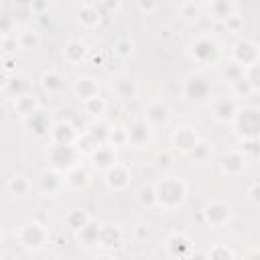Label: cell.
I'll list each match as a JSON object with an SVG mask.
<instances>
[{
    "label": "cell",
    "instance_id": "obj_22",
    "mask_svg": "<svg viewBox=\"0 0 260 260\" xmlns=\"http://www.w3.org/2000/svg\"><path fill=\"white\" fill-rule=\"evenodd\" d=\"M63 181H65V189H73V191H81L91 183V175L87 171V167L83 162L71 167L69 171L63 173Z\"/></svg>",
    "mask_w": 260,
    "mask_h": 260
},
{
    "label": "cell",
    "instance_id": "obj_35",
    "mask_svg": "<svg viewBox=\"0 0 260 260\" xmlns=\"http://www.w3.org/2000/svg\"><path fill=\"white\" fill-rule=\"evenodd\" d=\"M136 201L144 209H156V195H154V185L144 183L136 189Z\"/></svg>",
    "mask_w": 260,
    "mask_h": 260
},
{
    "label": "cell",
    "instance_id": "obj_24",
    "mask_svg": "<svg viewBox=\"0 0 260 260\" xmlns=\"http://www.w3.org/2000/svg\"><path fill=\"white\" fill-rule=\"evenodd\" d=\"M201 6L209 14V18H213L217 22H223L225 18H230L232 14L238 12V4L232 0H211V2H205Z\"/></svg>",
    "mask_w": 260,
    "mask_h": 260
},
{
    "label": "cell",
    "instance_id": "obj_16",
    "mask_svg": "<svg viewBox=\"0 0 260 260\" xmlns=\"http://www.w3.org/2000/svg\"><path fill=\"white\" fill-rule=\"evenodd\" d=\"M79 130L71 124V122H55L51 124V130H49V140L51 144H61V146H73L75 140L79 138Z\"/></svg>",
    "mask_w": 260,
    "mask_h": 260
},
{
    "label": "cell",
    "instance_id": "obj_53",
    "mask_svg": "<svg viewBox=\"0 0 260 260\" xmlns=\"http://www.w3.org/2000/svg\"><path fill=\"white\" fill-rule=\"evenodd\" d=\"M242 260H260V250H258V246H250V248L244 252Z\"/></svg>",
    "mask_w": 260,
    "mask_h": 260
},
{
    "label": "cell",
    "instance_id": "obj_49",
    "mask_svg": "<svg viewBox=\"0 0 260 260\" xmlns=\"http://www.w3.org/2000/svg\"><path fill=\"white\" fill-rule=\"evenodd\" d=\"M232 89H234V95H250V93H254V89L248 85V81L244 79V75L236 81V83H232Z\"/></svg>",
    "mask_w": 260,
    "mask_h": 260
},
{
    "label": "cell",
    "instance_id": "obj_7",
    "mask_svg": "<svg viewBox=\"0 0 260 260\" xmlns=\"http://www.w3.org/2000/svg\"><path fill=\"white\" fill-rule=\"evenodd\" d=\"M142 120L156 132V130H165L171 126V120H173V110L169 108V104L165 100H150L144 108V114H142Z\"/></svg>",
    "mask_w": 260,
    "mask_h": 260
},
{
    "label": "cell",
    "instance_id": "obj_51",
    "mask_svg": "<svg viewBox=\"0 0 260 260\" xmlns=\"http://www.w3.org/2000/svg\"><path fill=\"white\" fill-rule=\"evenodd\" d=\"M0 47L4 49L6 55H12L16 49H18V43H16V37H6V39H0Z\"/></svg>",
    "mask_w": 260,
    "mask_h": 260
},
{
    "label": "cell",
    "instance_id": "obj_56",
    "mask_svg": "<svg viewBox=\"0 0 260 260\" xmlns=\"http://www.w3.org/2000/svg\"><path fill=\"white\" fill-rule=\"evenodd\" d=\"M28 8H30V12L35 14V12H43V10H49V4H47V2H30V4H28Z\"/></svg>",
    "mask_w": 260,
    "mask_h": 260
},
{
    "label": "cell",
    "instance_id": "obj_48",
    "mask_svg": "<svg viewBox=\"0 0 260 260\" xmlns=\"http://www.w3.org/2000/svg\"><path fill=\"white\" fill-rule=\"evenodd\" d=\"M246 197H248V201H250L254 207L260 205V183H258V181H252V183L248 185V189H246Z\"/></svg>",
    "mask_w": 260,
    "mask_h": 260
},
{
    "label": "cell",
    "instance_id": "obj_2",
    "mask_svg": "<svg viewBox=\"0 0 260 260\" xmlns=\"http://www.w3.org/2000/svg\"><path fill=\"white\" fill-rule=\"evenodd\" d=\"M242 140H254L260 134V110L256 106H240L232 124Z\"/></svg>",
    "mask_w": 260,
    "mask_h": 260
},
{
    "label": "cell",
    "instance_id": "obj_20",
    "mask_svg": "<svg viewBox=\"0 0 260 260\" xmlns=\"http://www.w3.org/2000/svg\"><path fill=\"white\" fill-rule=\"evenodd\" d=\"M110 89H112L114 98L120 100V102H132V100H136V95H138V83H136L130 75H120V77H116V79L112 81Z\"/></svg>",
    "mask_w": 260,
    "mask_h": 260
},
{
    "label": "cell",
    "instance_id": "obj_14",
    "mask_svg": "<svg viewBox=\"0 0 260 260\" xmlns=\"http://www.w3.org/2000/svg\"><path fill=\"white\" fill-rule=\"evenodd\" d=\"M248 167V158L242 154L240 148H230L219 156V169L228 177H242Z\"/></svg>",
    "mask_w": 260,
    "mask_h": 260
},
{
    "label": "cell",
    "instance_id": "obj_1",
    "mask_svg": "<svg viewBox=\"0 0 260 260\" xmlns=\"http://www.w3.org/2000/svg\"><path fill=\"white\" fill-rule=\"evenodd\" d=\"M154 185V195H156V209L162 211H175L179 207H183V203L187 201V183L183 181V177L179 175H167L158 181L152 183Z\"/></svg>",
    "mask_w": 260,
    "mask_h": 260
},
{
    "label": "cell",
    "instance_id": "obj_10",
    "mask_svg": "<svg viewBox=\"0 0 260 260\" xmlns=\"http://www.w3.org/2000/svg\"><path fill=\"white\" fill-rule=\"evenodd\" d=\"M199 134H197V130L193 128V126H177L173 132H171V136H169V144H171V150L173 152H179V154H189L193 148H195V144L199 142Z\"/></svg>",
    "mask_w": 260,
    "mask_h": 260
},
{
    "label": "cell",
    "instance_id": "obj_54",
    "mask_svg": "<svg viewBox=\"0 0 260 260\" xmlns=\"http://www.w3.org/2000/svg\"><path fill=\"white\" fill-rule=\"evenodd\" d=\"M134 234H136V238H138V240H146V238L150 236V230H148V225L138 223V225L134 228Z\"/></svg>",
    "mask_w": 260,
    "mask_h": 260
},
{
    "label": "cell",
    "instance_id": "obj_46",
    "mask_svg": "<svg viewBox=\"0 0 260 260\" xmlns=\"http://www.w3.org/2000/svg\"><path fill=\"white\" fill-rule=\"evenodd\" d=\"M242 154L248 158V162L252 160V158H256L258 156V138H254V140H242Z\"/></svg>",
    "mask_w": 260,
    "mask_h": 260
},
{
    "label": "cell",
    "instance_id": "obj_17",
    "mask_svg": "<svg viewBox=\"0 0 260 260\" xmlns=\"http://www.w3.org/2000/svg\"><path fill=\"white\" fill-rule=\"evenodd\" d=\"M39 191L45 197H57L63 189H65V181H63V173L55 171V169H45L39 175V183H37Z\"/></svg>",
    "mask_w": 260,
    "mask_h": 260
},
{
    "label": "cell",
    "instance_id": "obj_3",
    "mask_svg": "<svg viewBox=\"0 0 260 260\" xmlns=\"http://www.w3.org/2000/svg\"><path fill=\"white\" fill-rule=\"evenodd\" d=\"M20 248H24L26 252H39L47 246L49 242V230L37 221V219H30V221H24L16 232H14Z\"/></svg>",
    "mask_w": 260,
    "mask_h": 260
},
{
    "label": "cell",
    "instance_id": "obj_13",
    "mask_svg": "<svg viewBox=\"0 0 260 260\" xmlns=\"http://www.w3.org/2000/svg\"><path fill=\"white\" fill-rule=\"evenodd\" d=\"M126 128H128V146H132V148L142 150V148H146V146L152 142V138H154V130H152L142 118L132 120Z\"/></svg>",
    "mask_w": 260,
    "mask_h": 260
},
{
    "label": "cell",
    "instance_id": "obj_40",
    "mask_svg": "<svg viewBox=\"0 0 260 260\" xmlns=\"http://www.w3.org/2000/svg\"><path fill=\"white\" fill-rule=\"evenodd\" d=\"M112 51H114V55H116L118 59H130L132 53H134V43H132V39H128V37H120V39H116V43L112 45Z\"/></svg>",
    "mask_w": 260,
    "mask_h": 260
},
{
    "label": "cell",
    "instance_id": "obj_11",
    "mask_svg": "<svg viewBox=\"0 0 260 260\" xmlns=\"http://www.w3.org/2000/svg\"><path fill=\"white\" fill-rule=\"evenodd\" d=\"M165 252L173 260H187L195 252L193 240L183 232H171L165 240Z\"/></svg>",
    "mask_w": 260,
    "mask_h": 260
},
{
    "label": "cell",
    "instance_id": "obj_34",
    "mask_svg": "<svg viewBox=\"0 0 260 260\" xmlns=\"http://www.w3.org/2000/svg\"><path fill=\"white\" fill-rule=\"evenodd\" d=\"M187 156H189L193 162H197V165H205V162H209L211 156H213V144L207 142L205 138H199V142L195 144V148H193Z\"/></svg>",
    "mask_w": 260,
    "mask_h": 260
},
{
    "label": "cell",
    "instance_id": "obj_37",
    "mask_svg": "<svg viewBox=\"0 0 260 260\" xmlns=\"http://www.w3.org/2000/svg\"><path fill=\"white\" fill-rule=\"evenodd\" d=\"M28 89H30V83H28V79H26L24 75H18V73L10 77V83H8V87H6V91H8L12 98H18V95L30 93Z\"/></svg>",
    "mask_w": 260,
    "mask_h": 260
},
{
    "label": "cell",
    "instance_id": "obj_18",
    "mask_svg": "<svg viewBox=\"0 0 260 260\" xmlns=\"http://www.w3.org/2000/svg\"><path fill=\"white\" fill-rule=\"evenodd\" d=\"M124 244V232L118 223H102L100 225V236H98V248L104 252L118 250Z\"/></svg>",
    "mask_w": 260,
    "mask_h": 260
},
{
    "label": "cell",
    "instance_id": "obj_60",
    "mask_svg": "<svg viewBox=\"0 0 260 260\" xmlns=\"http://www.w3.org/2000/svg\"><path fill=\"white\" fill-rule=\"evenodd\" d=\"M0 244H2V232H0Z\"/></svg>",
    "mask_w": 260,
    "mask_h": 260
},
{
    "label": "cell",
    "instance_id": "obj_23",
    "mask_svg": "<svg viewBox=\"0 0 260 260\" xmlns=\"http://www.w3.org/2000/svg\"><path fill=\"white\" fill-rule=\"evenodd\" d=\"M89 55V47L85 41L81 39H69L65 45H63V61L69 63V65H79L87 59Z\"/></svg>",
    "mask_w": 260,
    "mask_h": 260
},
{
    "label": "cell",
    "instance_id": "obj_6",
    "mask_svg": "<svg viewBox=\"0 0 260 260\" xmlns=\"http://www.w3.org/2000/svg\"><path fill=\"white\" fill-rule=\"evenodd\" d=\"M230 61L236 63L242 69H248V67L258 65L260 63L258 43L252 41V39H240V41H236L232 45V51H230Z\"/></svg>",
    "mask_w": 260,
    "mask_h": 260
},
{
    "label": "cell",
    "instance_id": "obj_15",
    "mask_svg": "<svg viewBox=\"0 0 260 260\" xmlns=\"http://www.w3.org/2000/svg\"><path fill=\"white\" fill-rule=\"evenodd\" d=\"M130 179H132L130 167H128V165H124V162H120V160L104 173L106 187H108L110 191H118V193H120V191H124V189H128Z\"/></svg>",
    "mask_w": 260,
    "mask_h": 260
},
{
    "label": "cell",
    "instance_id": "obj_39",
    "mask_svg": "<svg viewBox=\"0 0 260 260\" xmlns=\"http://www.w3.org/2000/svg\"><path fill=\"white\" fill-rule=\"evenodd\" d=\"M83 110H85V114H89V116L102 120V116H104L106 110H108V102H106L102 95H98V98H93V100L83 102Z\"/></svg>",
    "mask_w": 260,
    "mask_h": 260
},
{
    "label": "cell",
    "instance_id": "obj_50",
    "mask_svg": "<svg viewBox=\"0 0 260 260\" xmlns=\"http://www.w3.org/2000/svg\"><path fill=\"white\" fill-rule=\"evenodd\" d=\"M173 162V150H158L156 156H154V165L160 167V169H167L171 167Z\"/></svg>",
    "mask_w": 260,
    "mask_h": 260
},
{
    "label": "cell",
    "instance_id": "obj_25",
    "mask_svg": "<svg viewBox=\"0 0 260 260\" xmlns=\"http://www.w3.org/2000/svg\"><path fill=\"white\" fill-rule=\"evenodd\" d=\"M39 83H41V89H43L45 93H49V95H59V93H63V89H65V77H63V73L57 71V69H45V71L41 73Z\"/></svg>",
    "mask_w": 260,
    "mask_h": 260
},
{
    "label": "cell",
    "instance_id": "obj_55",
    "mask_svg": "<svg viewBox=\"0 0 260 260\" xmlns=\"http://www.w3.org/2000/svg\"><path fill=\"white\" fill-rule=\"evenodd\" d=\"M10 77H12V75L0 67V91H6V87H8V83H10Z\"/></svg>",
    "mask_w": 260,
    "mask_h": 260
},
{
    "label": "cell",
    "instance_id": "obj_47",
    "mask_svg": "<svg viewBox=\"0 0 260 260\" xmlns=\"http://www.w3.org/2000/svg\"><path fill=\"white\" fill-rule=\"evenodd\" d=\"M158 8H160V4L154 2V0H138V2H136V10H138L140 14H146V16L154 14Z\"/></svg>",
    "mask_w": 260,
    "mask_h": 260
},
{
    "label": "cell",
    "instance_id": "obj_41",
    "mask_svg": "<svg viewBox=\"0 0 260 260\" xmlns=\"http://www.w3.org/2000/svg\"><path fill=\"white\" fill-rule=\"evenodd\" d=\"M16 18L6 14V12H0V39H6V37H12L16 35Z\"/></svg>",
    "mask_w": 260,
    "mask_h": 260
},
{
    "label": "cell",
    "instance_id": "obj_61",
    "mask_svg": "<svg viewBox=\"0 0 260 260\" xmlns=\"http://www.w3.org/2000/svg\"><path fill=\"white\" fill-rule=\"evenodd\" d=\"M0 260H6V258H2V256H0Z\"/></svg>",
    "mask_w": 260,
    "mask_h": 260
},
{
    "label": "cell",
    "instance_id": "obj_44",
    "mask_svg": "<svg viewBox=\"0 0 260 260\" xmlns=\"http://www.w3.org/2000/svg\"><path fill=\"white\" fill-rule=\"evenodd\" d=\"M258 73H260V67L258 65H254V67H248V69H244V79L248 81V85L254 89V93L260 89V81H258Z\"/></svg>",
    "mask_w": 260,
    "mask_h": 260
},
{
    "label": "cell",
    "instance_id": "obj_19",
    "mask_svg": "<svg viewBox=\"0 0 260 260\" xmlns=\"http://www.w3.org/2000/svg\"><path fill=\"white\" fill-rule=\"evenodd\" d=\"M71 91H73V95H75L81 104L87 102V100H93V98L102 95V93H100L102 87H100L98 79L91 77V75H77L75 81L71 83Z\"/></svg>",
    "mask_w": 260,
    "mask_h": 260
},
{
    "label": "cell",
    "instance_id": "obj_31",
    "mask_svg": "<svg viewBox=\"0 0 260 260\" xmlns=\"http://www.w3.org/2000/svg\"><path fill=\"white\" fill-rule=\"evenodd\" d=\"M106 144H110L116 150L128 146V128H126V124H110Z\"/></svg>",
    "mask_w": 260,
    "mask_h": 260
},
{
    "label": "cell",
    "instance_id": "obj_38",
    "mask_svg": "<svg viewBox=\"0 0 260 260\" xmlns=\"http://www.w3.org/2000/svg\"><path fill=\"white\" fill-rule=\"evenodd\" d=\"M207 260H236L234 250L228 244H213L209 250H205Z\"/></svg>",
    "mask_w": 260,
    "mask_h": 260
},
{
    "label": "cell",
    "instance_id": "obj_45",
    "mask_svg": "<svg viewBox=\"0 0 260 260\" xmlns=\"http://www.w3.org/2000/svg\"><path fill=\"white\" fill-rule=\"evenodd\" d=\"M221 24H223V26H225L230 32H240V30L244 28V16L236 12V14H232L230 18H225Z\"/></svg>",
    "mask_w": 260,
    "mask_h": 260
},
{
    "label": "cell",
    "instance_id": "obj_32",
    "mask_svg": "<svg viewBox=\"0 0 260 260\" xmlns=\"http://www.w3.org/2000/svg\"><path fill=\"white\" fill-rule=\"evenodd\" d=\"M24 126L35 134V136H49V130H51V122L47 120L45 114H41V110L28 118H24Z\"/></svg>",
    "mask_w": 260,
    "mask_h": 260
},
{
    "label": "cell",
    "instance_id": "obj_33",
    "mask_svg": "<svg viewBox=\"0 0 260 260\" xmlns=\"http://www.w3.org/2000/svg\"><path fill=\"white\" fill-rule=\"evenodd\" d=\"M89 219H91V215H89L87 209L75 207V209H69V211H67V215H65V225H67L73 234H77Z\"/></svg>",
    "mask_w": 260,
    "mask_h": 260
},
{
    "label": "cell",
    "instance_id": "obj_8",
    "mask_svg": "<svg viewBox=\"0 0 260 260\" xmlns=\"http://www.w3.org/2000/svg\"><path fill=\"white\" fill-rule=\"evenodd\" d=\"M201 215H203V221L209 228L219 230V228H225L230 223V219H232V207L223 199H209L203 205Z\"/></svg>",
    "mask_w": 260,
    "mask_h": 260
},
{
    "label": "cell",
    "instance_id": "obj_29",
    "mask_svg": "<svg viewBox=\"0 0 260 260\" xmlns=\"http://www.w3.org/2000/svg\"><path fill=\"white\" fill-rule=\"evenodd\" d=\"M12 108H14V112L24 120V118H28V116L37 114V112L41 110V104H39V100H37L32 93H24V95L14 98Z\"/></svg>",
    "mask_w": 260,
    "mask_h": 260
},
{
    "label": "cell",
    "instance_id": "obj_57",
    "mask_svg": "<svg viewBox=\"0 0 260 260\" xmlns=\"http://www.w3.org/2000/svg\"><path fill=\"white\" fill-rule=\"evenodd\" d=\"M187 260H207V256H205V252H193Z\"/></svg>",
    "mask_w": 260,
    "mask_h": 260
},
{
    "label": "cell",
    "instance_id": "obj_4",
    "mask_svg": "<svg viewBox=\"0 0 260 260\" xmlns=\"http://www.w3.org/2000/svg\"><path fill=\"white\" fill-rule=\"evenodd\" d=\"M211 79L201 73V71H191L183 77V83H181V91H183V98L187 102H193V104H201V102H207L211 98Z\"/></svg>",
    "mask_w": 260,
    "mask_h": 260
},
{
    "label": "cell",
    "instance_id": "obj_59",
    "mask_svg": "<svg viewBox=\"0 0 260 260\" xmlns=\"http://www.w3.org/2000/svg\"><path fill=\"white\" fill-rule=\"evenodd\" d=\"M93 260H116L114 256H110V254H100V256H95Z\"/></svg>",
    "mask_w": 260,
    "mask_h": 260
},
{
    "label": "cell",
    "instance_id": "obj_36",
    "mask_svg": "<svg viewBox=\"0 0 260 260\" xmlns=\"http://www.w3.org/2000/svg\"><path fill=\"white\" fill-rule=\"evenodd\" d=\"M201 12H203V6H201V4H197V2H191V0L181 2V4H179V8H177V14H179L183 20H187V22L197 20V18L201 16Z\"/></svg>",
    "mask_w": 260,
    "mask_h": 260
},
{
    "label": "cell",
    "instance_id": "obj_27",
    "mask_svg": "<svg viewBox=\"0 0 260 260\" xmlns=\"http://www.w3.org/2000/svg\"><path fill=\"white\" fill-rule=\"evenodd\" d=\"M14 37H16L18 49H20V51H26V53L39 49V45H41V35H39V30L32 28V26H28V24L20 26Z\"/></svg>",
    "mask_w": 260,
    "mask_h": 260
},
{
    "label": "cell",
    "instance_id": "obj_9",
    "mask_svg": "<svg viewBox=\"0 0 260 260\" xmlns=\"http://www.w3.org/2000/svg\"><path fill=\"white\" fill-rule=\"evenodd\" d=\"M47 158L51 162V169L61 171V173H65L71 167H75V165L81 162V156L75 150V146H61V144H49Z\"/></svg>",
    "mask_w": 260,
    "mask_h": 260
},
{
    "label": "cell",
    "instance_id": "obj_5",
    "mask_svg": "<svg viewBox=\"0 0 260 260\" xmlns=\"http://www.w3.org/2000/svg\"><path fill=\"white\" fill-rule=\"evenodd\" d=\"M189 57L199 65H209L217 61L219 45L211 35H199L189 43Z\"/></svg>",
    "mask_w": 260,
    "mask_h": 260
},
{
    "label": "cell",
    "instance_id": "obj_21",
    "mask_svg": "<svg viewBox=\"0 0 260 260\" xmlns=\"http://www.w3.org/2000/svg\"><path fill=\"white\" fill-rule=\"evenodd\" d=\"M89 162H91V167L93 169H98V171H102V173H106L110 167H114L116 162H118V154H116V148H112L110 144H100L89 156Z\"/></svg>",
    "mask_w": 260,
    "mask_h": 260
},
{
    "label": "cell",
    "instance_id": "obj_58",
    "mask_svg": "<svg viewBox=\"0 0 260 260\" xmlns=\"http://www.w3.org/2000/svg\"><path fill=\"white\" fill-rule=\"evenodd\" d=\"M132 260H152V258H150L148 254H134Z\"/></svg>",
    "mask_w": 260,
    "mask_h": 260
},
{
    "label": "cell",
    "instance_id": "obj_30",
    "mask_svg": "<svg viewBox=\"0 0 260 260\" xmlns=\"http://www.w3.org/2000/svg\"><path fill=\"white\" fill-rule=\"evenodd\" d=\"M100 22H102V14H100V10L95 8V4H93V2H85V4L79 8V24H81V28L93 30V28L100 26Z\"/></svg>",
    "mask_w": 260,
    "mask_h": 260
},
{
    "label": "cell",
    "instance_id": "obj_42",
    "mask_svg": "<svg viewBox=\"0 0 260 260\" xmlns=\"http://www.w3.org/2000/svg\"><path fill=\"white\" fill-rule=\"evenodd\" d=\"M242 75H244V69H242V67H238V65H236V63H232V61H230L228 65H223V69H221V77H223L230 85H232V83H236Z\"/></svg>",
    "mask_w": 260,
    "mask_h": 260
},
{
    "label": "cell",
    "instance_id": "obj_52",
    "mask_svg": "<svg viewBox=\"0 0 260 260\" xmlns=\"http://www.w3.org/2000/svg\"><path fill=\"white\" fill-rule=\"evenodd\" d=\"M14 65H16V59H14L12 55H6V57H4V61L0 63V67H2L4 71H8L10 75H12V73H14V69H16Z\"/></svg>",
    "mask_w": 260,
    "mask_h": 260
},
{
    "label": "cell",
    "instance_id": "obj_12",
    "mask_svg": "<svg viewBox=\"0 0 260 260\" xmlns=\"http://www.w3.org/2000/svg\"><path fill=\"white\" fill-rule=\"evenodd\" d=\"M238 108H240V104L234 95H219L209 102V116L217 124H232Z\"/></svg>",
    "mask_w": 260,
    "mask_h": 260
},
{
    "label": "cell",
    "instance_id": "obj_26",
    "mask_svg": "<svg viewBox=\"0 0 260 260\" xmlns=\"http://www.w3.org/2000/svg\"><path fill=\"white\" fill-rule=\"evenodd\" d=\"M6 191H8L10 197L24 199V197H28L30 191H32V181H30L26 175L16 173V175H12V177L6 181Z\"/></svg>",
    "mask_w": 260,
    "mask_h": 260
},
{
    "label": "cell",
    "instance_id": "obj_43",
    "mask_svg": "<svg viewBox=\"0 0 260 260\" xmlns=\"http://www.w3.org/2000/svg\"><path fill=\"white\" fill-rule=\"evenodd\" d=\"M93 4H95V8L100 10L102 18H104V16H114V14L122 8V4H120L118 0H114V2H93Z\"/></svg>",
    "mask_w": 260,
    "mask_h": 260
},
{
    "label": "cell",
    "instance_id": "obj_28",
    "mask_svg": "<svg viewBox=\"0 0 260 260\" xmlns=\"http://www.w3.org/2000/svg\"><path fill=\"white\" fill-rule=\"evenodd\" d=\"M100 221H95L93 217L77 232V234H73L75 236V242L79 244V246H83V248H91V246H98V236H100Z\"/></svg>",
    "mask_w": 260,
    "mask_h": 260
}]
</instances>
